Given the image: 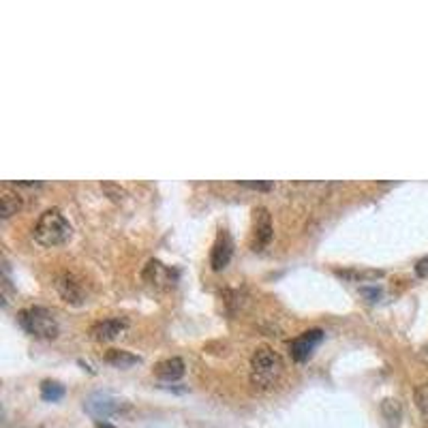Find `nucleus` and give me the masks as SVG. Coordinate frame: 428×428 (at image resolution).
Returning a JSON list of instances; mask_svg holds the SVG:
<instances>
[{
	"instance_id": "obj_1",
	"label": "nucleus",
	"mask_w": 428,
	"mask_h": 428,
	"mask_svg": "<svg viewBox=\"0 0 428 428\" xmlns=\"http://www.w3.org/2000/svg\"><path fill=\"white\" fill-rule=\"evenodd\" d=\"M32 236L41 246L52 248L69 242V238L73 236V227H71V223L64 219V214L58 208H50L39 217L37 225L32 229Z\"/></svg>"
},
{
	"instance_id": "obj_2",
	"label": "nucleus",
	"mask_w": 428,
	"mask_h": 428,
	"mask_svg": "<svg viewBox=\"0 0 428 428\" xmlns=\"http://www.w3.org/2000/svg\"><path fill=\"white\" fill-rule=\"evenodd\" d=\"M283 375L280 355L270 347H259L251 358V383L257 390H270Z\"/></svg>"
},
{
	"instance_id": "obj_3",
	"label": "nucleus",
	"mask_w": 428,
	"mask_h": 428,
	"mask_svg": "<svg viewBox=\"0 0 428 428\" xmlns=\"http://www.w3.org/2000/svg\"><path fill=\"white\" fill-rule=\"evenodd\" d=\"M17 324L24 332L34 338H56L58 336V319L50 308L30 306L17 313Z\"/></svg>"
},
{
	"instance_id": "obj_4",
	"label": "nucleus",
	"mask_w": 428,
	"mask_h": 428,
	"mask_svg": "<svg viewBox=\"0 0 428 428\" xmlns=\"http://www.w3.org/2000/svg\"><path fill=\"white\" fill-rule=\"evenodd\" d=\"M84 409L94 420H103L105 422L107 418L116 415L122 409V403L118 399H114L112 394H107V392H94V394H90L84 401Z\"/></svg>"
},
{
	"instance_id": "obj_5",
	"label": "nucleus",
	"mask_w": 428,
	"mask_h": 428,
	"mask_svg": "<svg viewBox=\"0 0 428 428\" xmlns=\"http://www.w3.org/2000/svg\"><path fill=\"white\" fill-rule=\"evenodd\" d=\"M324 341V330H319V328H313V330H306L302 332L298 338H294L290 343V353H292V358L296 362H306L313 351L319 347V343Z\"/></svg>"
},
{
	"instance_id": "obj_6",
	"label": "nucleus",
	"mask_w": 428,
	"mask_h": 428,
	"mask_svg": "<svg viewBox=\"0 0 428 428\" xmlns=\"http://www.w3.org/2000/svg\"><path fill=\"white\" fill-rule=\"evenodd\" d=\"M231 255H234V240H231L227 229H221L217 240H214V244H212V253H210L212 270L214 272H221L223 268H227Z\"/></svg>"
},
{
	"instance_id": "obj_7",
	"label": "nucleus",
	"mask_w": 428,
	"mask_h": 428,
	"mask_svg": "<svg viewBox=\"0 0 428 428\" xmlns=\"http://www.w3.org/2000/svg\"><path fill=\"white\" fill-rule=\"evenodd\" d=\"M272 219H270V212L266 208H255L253 210V248L255 251H264V248L270 244L272 240Z\"/></svg>"
},
{
	"instance_id": "obj_8",
	"label": "nucleus",
	"mask_w": 428,
	"mask_h": 428,
	"mask_svg": "<svg viewBox=\"0 0 428 428\" xmlns=\"http://www.w3.org/2000/svg\"><path fill=\"white\" fill-rule=\"evenodd\" d=\"M56 287H58V294L62 296V300L66 304H73V306H80L84 304V287H82V283L73 276V274H69V272H62L56 280Z\"/></svg>"
},
{
	"instance_id": "obj_9",
	"label": "nucleus",
	"mask_w": 428,
	"mask_h": 428,
	"mask_svg": "<svg viewBox=\"0 0 428 428\" xmlns=\"http://www.w3.org/2000/svg\"><path fill=\"white\" fill-rule=\"evenodd\" d=\"M127 328H129V321L124 317H112V319H103V321H99V324H94L90 334L94 341L105 343V341L118 338Z\"/></svg>"
},
{
	"instance_id": "obj_10",
	"label": "nucleus",
	"mask_w": 428,
	"mask_h": 428,
	"mask_svg": "<svg viewBox=\"0 0 428 428\" xmlns=\"http://www.w3.org/2000/svg\"><path fill=\"white\" fill-rule=\"evenodd\" d=\"M155 375L163 381H178L185 375V362L180 358H169L157 364Z\"/></svg>"
},
{
	"instance_id": "obj_11",
	"label": "nucleus",
	"mask_w": 428,
	"mask_h": 428,
	"mask_svg": "<svg viewBox=\"0 0 428 428\" xmlns=\"http://www.w3.org/2000/svg\"><path fill=\"white\" fill-rule=\"evenodd\" d=\"M20 210H22V195L5 189L3 195H0V214H3V219L13 217V214H17Z\"/></svg>"
},
{
	"instance_id": "obj_12",
	"label": "nucleus",
	"mask_w": 428,
	"mask_h": 428,
	"mask_svg": "<svg viewBox=\"0 0 428 428\" xmlns=\"http://www.w3.org/2000/svg\"><path fill=\"white\" fill-rule=\"evenodd\" d=\"M107 364H112L116 369H129L133 364H139V358L129 351H122V349H110V353L105 355Z\"/></svg>"
},
{
	"instance_id": "obj_13",
	"label": "nucleus",
	"mask_w": 428,
	"mask_h": 428,
	"mask_svg": "<svg viewBox=\"0 0 428 428\" xmlns=\"http://www.w3.org/2000/svg\"><path fill=\"white\" fill-rule=\"evenodd\" d=\"M64 397V385H60L58 381H43L41 383V399L48 403H56Z\"/></svg>"
},
{
	"instance_id": "obj_14",
	"label": "nucleus",
	"mask_w": 428,
	"mask_h": 428,
	"mask_svg": "<svg viewBox=\"0 0 428 428\" xmlns=\"http://www.w3.org/2000/svg\"><path fill=\"white\" fill-rule=\"evenodd\" d=\"M336 274L338 276H343V278H353V280H366V278H377V276H381V272H373V270H369V272H351V270H336Z\"/></svg>"
},
{
	"instance_id": "obj_15",
	"label": "nucleus",
	"mask_w": 428,
	"mask_h": 428,
	"mask_svg": "<svg viewBox=\"0 0 428 428\" xmlns=\"http://www.w3.org/2000/svg\"><path fill=\"white\" fill-rule=\"evenodd\" d=\"M415 401H418L420 411L428 418V385H420L415 390Z\"/></svg>"
},
{
	"instance_id": "obj_16",
	"label": "nucleus",
	"mask_w": 428,
	"mask_h": 428,
	"mask_svg": "<svg viewBox=\"0 0 428 428\" xmlns=\"http://www.w3.org/2000/svg\"><path fill=\"white\" fill-rule=\"evenodd\" d=\"M242 187H248V189H259V191H268V189H272V183H240Z\"/></svg>"
},
{
	"instance_id": "obj_17",
	"label": "nucleus",
	"mask_w": 428,
	"mask_h": 428,
	"mask_svg": "<svg viewBox=\"0 0 428 428\" xmlns=\"http://www.w3.org/2000/svg\"><path fill=\"white\" fill-rule=\"evenodd\" d=\"M415 274L418 276H428V257H424V259H420L415 264Z\"/></svg>"
},
{
	"instance_id": "obj_18",
	"label": "nucleus",
	"mask_w": 428,
	"mask_h": 428,
	"mask_svg": "<svg viewBox=\"0 0 428 428\" xmlns=\"http://www.w3.org/2000/svg\"><path fill=\"white\" fill-rule=\"evenodd\" d=\"M97 426H99V428H114V426H110V424H105V422H99Z\"/></svg>"
}]
</instances>
